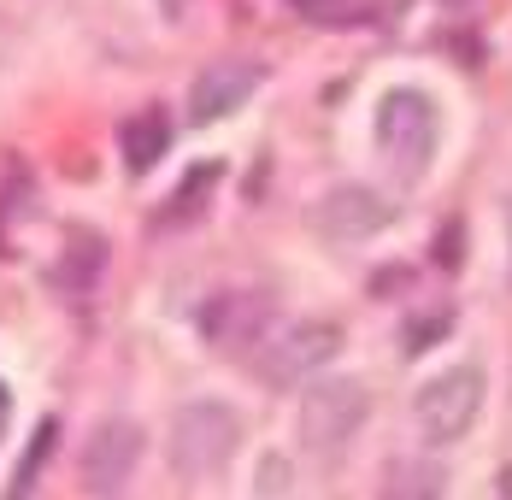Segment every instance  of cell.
I'll use <instances>...</instances> for the list:
<instances>
[{
  "label": "cell",
  "mask_w": 512,
  "mask_h": 500,
  "mask_svg": "<svg viewBox=\"0 0 512 500\" xmlns=\"http://www.w3.org/2000/svg\"><path fill=\"white\" fill-rule=\"evenodd\" d=\"M501 500H512V471H501Z\"/></svg>",
  "instance_id": "2e32d148"
},
{
  "label": "cell",
  "mask_w": 512,
  "mask_h": 500,
  "mask_svg": "<svg viewBox=\"0 0 512 500\" xmlns=\"http://www.w3.org/2000/svg\"><path fill=\"white\" fill-rule=\"evenodd\" d=\"M183 6H189V0H159V12H165V18H183Z\"/></svg>",
  "instance_id": "9a60e30c"
},
{
  "label": "cell",
  "mask_w": 512,
  "mask_h": 500,
  "mask_svg": "<svg viewBox=\"0 0 512 500\" xmlns=\"http://www.w3.org/2000/svg\"><path fill=\"white\" fill-rule=\"evenodd\" d=\"M377 500H442V465H430V459H395L383 471Z\"/></svg>",
  "instance_id": "8fae6325"
},
{
  "label": "cell",
  "mask_w": 512,
  "mask_h": 500,
  "mask_svg": "<svg viewBox=\"0 0 512 500\" xmlns=\"http://www.w3.org/2000/svg\"><path fill=\"white\" fill-rule=\"evenodd\" d=\"M136 459H142V424H130V418L95 424V436H89V448H83V489L95 500H112L130 483Z\"/></svg>",
  "instance_id": "8992f818"
},
{
  "label": "cell",
  "mask_w": 512,
  "mask_h": 500,
  "mask_svg": "<svg viewBox=\"0 0 512 500\" xmlns=\"http://www.w3.org/2000/svg\"><path fill=\"white\" fill-rule=\"evenodd\" d=\"M371 136H377V153L389 159V171L401 183H424V171L436 159V142H442V112L424 89H389L377 100Z\"/></svg>",
  "instance_id": "6da1fadb"
},
{
  "label": "cell",
  "mask_w": 512,
  "mask_h": 500,
  "mask_svg": "<svg viewBox=\"0 0 512 500\" xmlns=\"http://www.w3.org/2000/svg\"><path fill=\"white\" fill-rule=\"evenodd\" d=\"M242 448V418L224 406V400H189V406H177V418H171V471L177 477H189V483H206V477H218L230 459Z\"/></svg>",
  "instance_id": "7a4b0ae2"
},
{
  "label": "cell",
  "mask_w": 512,
  "mask_h": 500,
  "mask_svg": "<svg viewBox=\"0 0 512 500\" xmlns=\"http://www.w3.org/2000/svg\"><path fill=\"white\" fill-rule=\"evenodd\" d=\"M389 224H395V206L365 183H342V189L318 195V206H312V230L330 236V242H365Z\"/></svg>",
  "instance_id": "52a82bcc"
},
{
  "label": "cell",
  "mask_w": 512,
  "mask_h": 500,
  "mask_svg": "<svg viewBox=\"0 0 512 500\" xmlns=\"http://www.w3.org/2000/svg\"><path fill=\"white\" fill-rule=\"evenodd\" d=\"M165 142H171V124H165V112L148 106V112H136V118H124V130H118V148H124V165L142 177V171H154L159 159H165Z\"/></svg>",
  "instance_id": "30bf717a"
},
{
  "label": "cell",
  "mask_w": 512,
  "mask_h": 500,
  "mask_svg": "<svg viewBox=\"0 0 512 500\" xmlns=\"http://www.w3.org/2000/svg\"><path fill=\"white\" fill-rule=\"evenodd\" d=\"M336 348H342V324L301 318V324H283V330H271L259 342L254 371L265 389H295V383H307L312 371H324L336 359Z\"/></svg>",
  "instance_id": "3957f363"
},
{
  "label": "cell",
  "mask_w": 512,
  "mask_h": 500,
  "mask_svg": "<svg viewBox=\"0 0 512 500\" xmlns=\"http://www.w3.org/2000/svg\"><path fill=\"white\" fill-rule=\"evenodd\" d=\"M371 412V395L359 377H330V383H312L307 400H301V442H307L318 459H336L359 436Z\"/></svg>",
  "instance_id": "5b68a950"
},
{
  "label": "cell",
  "mask_w": 512,
  "mask_h": 500,
  "mask_svg": "<svg viewBox=\"0 0 512 500\" xmlns=\"http://www.w3.org/2000/svg\"><path fill=\"white\" fill-rule=\"evenodd\" d=\"M477 412H483V365H448L412 395V418H418L424 442H436V448L460 442L477 424Z\"/></svg>",
  "instance_id": "277c9868"
},
{
  "label": "cell",
  "mask_w": 512,
  "mask_h": 500,
  "mask_svg": "<svg viewBox=\"0 0 512 500\" xmlns=\"http://www.w3.org/2000/svg\"><path fill=\"white\" fill-rule=\"evenodd\" d=\"M259 89V65L254 59H218L206 65L189 89V124H218L236 106H248V95Z\"/></svg>",
  "instance_id": "ba28073f"
},
{
  "label": "cell",
  "mask_w": 512,
  "mask_h": 500,
  "mask_svg": "<svg viewBox=\"0 0 512 500\" xmlns=\"http://www.w3.org/2000/svg\"><path fill=\"white\" fill-rule=\"evenodd\" d=\"M53 436H59V424H42L36 430V442H30V453H24V465H18V477H12V500H30V483H36V471H42V459L53 453Z\"/></svg>",
  "instance_id": "7c38bea8"
},
{
  "label": "cell",
  "mask_w": 512,
  "mask_h": 500,
  "mask_svg": "<svg viewBox=\"0 0 512 500\" xmlns=\"http://www.w3.org/2000/svg\"><path fill=\"white\" fill-rule=\"evenodd\" d=\"M265 300H254V295H218L212 306H206V336L218 342V348H259L271 330H265Z\"/></svg>",
  "instance_id": "9c48e42d"
},
{
  "label": "cell",
  "mask_w": 512,
  "mask_h": 500,
  "mask_svg": "<svg viewBox=\"0 0 512 500\" xmlns=\"http://www.w3.org/2000/svg\"><path fill=\"white\" fill-rule=\"evenodd\" d=\"M212 177H218V171L206 165V171H201V177H195V183H183V189L171 195V212H165V218H183V212H195V200H201V189H206V183H212Z\"/></svg>",
  "instance_id": "4fadbf2b"
},
{
  "label": "cell",
  "mask_w": 512,
  "mask_h": 500,
  "mask_svg": "<svg viewBox=\"0 0 512 500\" xmlns=\"http://www.w3.org/2000/svg\"><path fill=\"white\" fill-rule=\"evenodd\" d=\"M6 424H12V395H6V383H0V442H6Z\"/></svg>",
  "instance_id": "5bb4252c"
}]
</instances>
